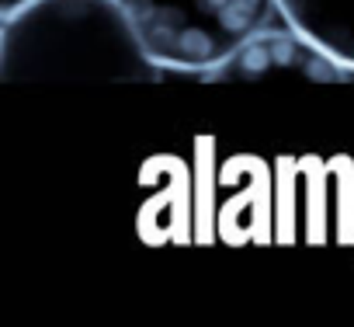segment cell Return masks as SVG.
I'll use <instances>...</instances> for the list:
<instances>
[{"label": "cell", "instance_id": "obj_5", "mask_svg": "<svg viewBox=\"0 0 354 327\" xmlns=\"http://www.w3.org/2000/svg\"><path fill=\"white\" fill-rule=\"evenodd\" d=\"M25 4H32V0H0V18H8V15L21 11Z\"/></svg>", "mask_w": 354, "mask_h": 327}, {"label": "cell", "instance_id": "obj_3", "mask_svg": "<svg viewBox=\"0 0 354 327\" xmlns=\"http://www.w3.org/2000/svg\"><path fill=\"white\" fill-rule=\"evenodd\" d=\"M202 84H354V67L340 63L299 28H261L216 67L195 73Z\"/></svg>", "mask_w": 354, "mask_h": 327}, {"label": "cell", "instance_id": "obj_1", "mask_svg": "<svg viewBox=\"0 0 354 327\" xmlns=\"http://www.w3.org/2000/svg\"><path fill=\"white\" fill-rule=\"evenodd\" d=\"M163 73L118 0H32L0 18L4 84H156Z\"/></svg>", "mask_w": 354, "mask_h": 327}, {"label": "cell", "instance_id": "obj_2", "mask_svg": "<svg viewBox=\"0 0 354 327\" xmlns=\"http://www.w3.org/2000/svg\"><path fill=\"white\" fill-rule=\"evenodd\" d=\"M153 60L170 73H202L278 15L274 0H118Z\"/></svg>", "mask_w": 354, "mask_h": 327}, {"label": "cell", "instance_id": "obj_4", "mask_svg": "<svg viewBox=\"0 0 354 327\" xmlns=\"http://www.w3.org/2000/svg\"><path fill=\"white\" fill-rule=\"evenodd\" d=\"M278 18L354 67V0H274Z\"/></svg>", "mask_w": 354, "mask_h": 327}]
</instances>
